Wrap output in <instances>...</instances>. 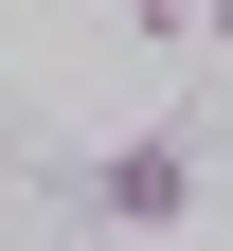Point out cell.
I'll return each mask as SVG.
<instances>
[{"instance_id":"1","label":"cell","mask_w":233,"mask_h":251,"mask_svg":"<svg viewBox=\"0 0 233 251\" xmlns=\"http://www.w3.org/2000/svg\"><path fill=\"white\" fill-rule=\"evenodd\" d=\"M54 198H72L90 233H180V215L215 198V144H197V126H126V144L54 162Z\"/></svg>"},{"instance_id":"2","label":"cell","mask_w":233,"mask_h":251,"mask_svg":"<svg viewBox=\"0 0 233 251\" xmlns=\"http://www.w3.org/2000/svg\"><path fill=\"white\" fill-rule=\"evenodd\" d=\"M215 54H233V0H215Z\"/></svg>"}]
</instances>
